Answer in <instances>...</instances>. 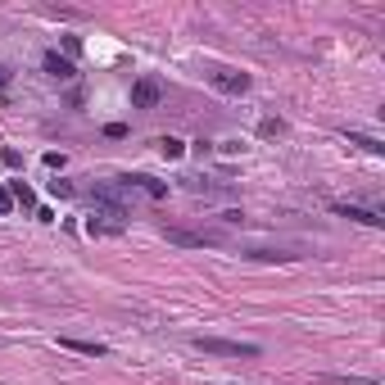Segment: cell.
Returning <instances> with one entry per match:
<instances>
[{
	"instance_id": "cell-1",
	"label": "cell",
	"mask_w": 385,
	"mask_h": 385,
	"mask_svg": "<svg viewBox=\"0 0 385 385\" xmlns=\"http://www.w3.org/2000/svg\"><path fill=\"white\" fill-rule=\"evenodd\" d=\"M195 349L222 353V358H258V344H250V340H218V336H195Z\"/></svg>"
},
{
	"instance_id": "cell-2",
	"label": "cell",
	"mask_w": 385,
	"mask_h": 385,
	"mask_svg": "<svg viewBox=\"0 0 385 385\" xmlns=\"http://www.w3.org/2000/svg\"><path fill=\"white\" fill-rule=\"evenodd\" d=\"M159 100H164L159 77H136L132 82V109H159Z\"/></svg>"
},
{
	"instance_id": "cell-3",
	"label": "cell",
	"mask_w": 385,
	"mask_h": 385,
	"mask_svg": "<svg viewBox=\"0 0 385 385\" xmlns=\"http://www.w3.org/2000/svg\"><path fill=\"white\" fill-rule=\"evenodd\" d=\"M209 82L218 91H227V96H245L250 91V73H236V68H218V73H209Z\"/></svg>"
},
{
	"instance_id": "cell-4",
	"label": "cell",
	"mask_w": 385,
	"mask_h": 385,
	"mask_svg": "<svg viewBox=\"0 0 385 385\" xmlns=\"http://www.w3.org/2000/svg\"><path fill=\"white\" fill-rule=\"evenodd\" d=\"M118 186H136V190H145L150 199H164V195H168L164 182H154V177H145V173H136V177H118Z\"/></svg>"
},
{
	"instance_id": "cell-5",
	"label": "cell",
	"mask_w": 385,
	"mask_h": 385,
	"mask_svg": "<svg viewBox=\"0 0 385 385\" xmlns=\"http://www.w3.org/2000/svg\"><path fill=\"white\" fill-rule=\"evenodd\" d=\"M122 227H127V222L109 218V213H91V218H87V231H91V236H118Z\"/></svg>"
},
{
	"instance_id": "cell-6",
	"label": "cell",
	"mask_w": 385,
	"mask_h": 385,
	"mask_svg": "<svg viewBox=\"0 0 385 385\" xmlns=\"http://www.w3.org/2000/svg\"><path fill=\"white\" fill-rule=\"evenodd\" d=\"M331 209L340 213V218H353V222H367V227H385V218H381V213H372V209H358V204H331Z\"/></svg>"
},
{
	"instance_id": "cell-7",
	"label": "cell",
	"mask_w": 385,
	"mask_h": 385,
	"mask_svg": "<svg viewBox=\"0 0 385 385\" xmlns=\"http://www.w3.org/2000/svg\"><path fill=\"white\" fill-rule=\"evenodd\" d=\"M41 64H45V73H50V77H59V82H73V77H77V68L68 64V59H59V50H50V55H45Z\"/></svg>"
},
{
	"instance_id": "cell-8",
	"label": "cell",
	"mask_w": 385,
	"mask_h": 385,
	"mask_svg": "<svg viewBox=\"0 0 385 385\" xmlns=\"http://www.w3.org/2000/svg\"><path fill=\"white\" fill-rule=\"evenodd\" d=\"M59 344H64V349H73V353H87V358H104V353H109L100 340H73V336H64Z\"/></svg>"
},
{
	"instance_id": "cell-9",
	"label": "cell",
	"mask_w": 385,
	"mask_h": 385,
	"mask_svg": "<svg viewBox=\"0 0 385 385\" xmlns=\"http://www.w3.org/2000/svg\"><path fill=\"white\" fill-rule=\"evenodd\" d=\"M173 245H213V236H195V231H168Z\"/></svg>"
},
{
	"instance_id": "cell-10",
	"label": "cell",
	"mask_w": 385,
	"mask_h": 385,
	"mask_svg": "<svg viewBox=\"0 0 385 385\" xmlns=\"http://www.w3.org/2000/svg\"><path fill=\"white\" fill-rule=\"evenodd\" d=\"M344 136H349V145H363L367 154H381V150H385V145L376 141V136H363V132H344Z\"/></svg>"
},
{
	"instance_id": "cell-11",
	"label": "cell",
	"mask_w": 385,
	"mask_h": 385,
	"mask_svg": "<svg viewBox=\"0 0 385 385\" xmlns=\"http://www.w3.org/2000/svg\"><path fill=\"white\" fill-rule=\"evenodd\" d=\"M159 150H164V159H182V154H186V141H177V136H164V141H159Z\"/></svg>"
},
{
	"instance_id": "cell-12",
	"label": "cell",
	"mask_w": 385,
	"mask_h": 385,
	"mask_svg": "<svg viewBox=\"0 0 385 385\" xmlns=\"http://www.w3.org/2000/svg\"><path fill=\"white\" fill-rule=\"evenodd\" d=\"M258 132H263V136H281V132H286V122H281V118H263V122H258Z\"/></svg>"
},
{
	"instance_id": "cell-13",
	"label": "cell",
	"mask_w": 385,
	"mask_h": 385,
	"mask_svg": "<svg viewBox=\"0 0 385 385\" xmlns=\"http://www.w3.org/2000/svg\"><path fill=\"white\" fill-rule=\"evenodd\" d=\"M10 195H14V199H23V204H32V190L23 186V182H14V186H10Z\"/></svg>"
},
{
	"instance_id": "cell-14",
	"label": "cell",
	"mask_w": 385,
	"mask_h": 385,
	"mask_svg": "<svg viewBox=\"0 0 385 385\" xmlns=\"http://www.w3.org/2000/svg\"><path fill=\"white\" fill-rule=\"evenodd\" d=\"M327 381H336V385H376V381H358V376H327Z\"/></svg>"
},
{
	"instance_id": "cell-15",
	"label": "cell",
	"mask_w": 385,
	"mask_h": 385,
	"mask_svg": "<svg viewBox=\"0 0 385 385\" xmlns=\"http://www.w3.org/2000/svg\"><path fill=\"white\" fill-rule=\"evenodd\" d=\"M10 209H14V195H10L5 186H0V213H10Z\"/></svg>"
},
{
	"instance_id": "cell-16",
	"label": "cell",
	"mask_w": 385,
	"mask_h": 385,
	"mask_svg": "<svg viewBox=\"0 0 385 385\" xmlns=\"http://www.w3.org/2000/svg\"><path fill=\"white\" fill-rule=\"evenodd\" d=\"M5 82H10V68H0V87H5Z\"/></svg>"
}]
</instances>
